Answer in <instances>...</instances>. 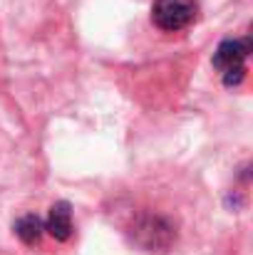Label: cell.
Returning a JSON list of instances; mask_svg holds the SVG:
<instances>
[{
  "instance_id": "3",
  "label": "cell",
  "mask_w": 253,
  "mask_h": 255,
  "mask_svg": "<svg viewBox=\"0 0 253 255\" xmlns=\"http://www.w3.org/2000/svg\"><path fill=\"white\" fill-rule=\"evenodd\" d=\"M45 231L55 238V241H70L72 236V206L67 201H57L50 208Z\"/></svg>"
},
{
  "instance_id": "4",
  "label": "cell",
  "mask_w": 253,
  "mask_h": 255,
  "mask_svg": "<svg viewBox=\"0 0 253 255\" xmlns=\"http://www.w3.org/2000/svg\"><path fill=\"white\" fill-rule=\"evenodd\" d=\"M42 233H45V223H42V218L35 216V213H27V216H22V218L15 221V236H17L25 246L40 243Z\"/></svg>"
},
{
  "instance_id": "1",
  "label": "cell",
  "mask_w": 253,
  "mask_h": 255,
  "mask_svg": "<svg viewBox=\"0 0 253 255\" xmlns=\"http://www.w3.org/2000/svg\"><path fill=\"white\" fill-rule=\"evenodd\" d=\"M251 52V40H226L219 45L216 55H214V67L219 70L221 80L226 87L241 85L244 75H246V57Z\"/></svg>"
},
{
  "instance_id": "2",
  "label": "cell",
  "mask_w": 253,
  "mask_h": 255,
  "mask_svg": "<svg viewBox=\"0 0 253 255\" xmlns=\"http://www.w3.org/2000/svg\"><path fill=\"white\" fill-rule=\"evenodd\" d=\"M196 17L194 0H154L152 20L162 32H179L189 27Z\"/></svg>"
}]
</instances>
